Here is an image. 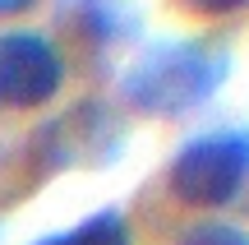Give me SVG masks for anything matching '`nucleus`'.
Returning <instances> with one entry per match:
<instances>
[{
  "label": "nucleus",
  "mask_w": 249,
  "mask_h": 245,
  "mask_svg": "<svg viewBox=\"0 0 249 245\" xmlns=\"http://www.w3.org/2000/svg\"><path fill=\"white\" fill-rule=\"evenodd\" d=\"M231 51L217 37H161L148 42L120 74V97L152 120H180L222 93Z\"/></svg>",
  "instance_id": "f257e3e1"
},
{
  "label": "nucleus",
  "mask_w": 249,
  "mask_h": 245,
  "mask_svg": "<svg viewBox=\"0 0 249 245\" xmlns=\"http://www.w3.org/2000/svg\"><path fill=\"white\" fill-rule=\"evenodd\" d=\"M249 185V130H208L180 144L166 167V190L185 208H226Z\"/></svg>",
  "instance_id": "f03ea898"
},
{
  "label": "nucleus",
  "mask_w": 249,
  "mask_h": 245,
  "mask_svg": "<svg viewBox=\"0 0 249 245\" xmlns=\"http://www.w3.org/2000/svg\"><path fill=\"white\" fill-rule=\"evenodd\" d=\"M65 88V56L55 42L33 28L0 33V107L37 111Z\"/></svg>",
  "instance_id": "7ed1b4c3"
},
{
  "label": "nucleus",
  "mask_w": 249,
  "mask_h": 245,
  "mask_svg": "<svg viewBox=\"0 0 249 245\" xmlns=\"http://www.w3.org/2000/svg\"><path fill=\"white\" fill-rule=\"evenodd\" d=\"M65 19L92 46H116L124 33H134V9H124L120 0H74Z\"/></svg>",
  "instance_id": "20e7f679"
},
{
  "label": "nucleus",
  "mask_w": 249,
  "mask_h": 245,
  "mask_svg": "<svg viewBox=\"0 0 249 245\" xmlns=\"http://www.w3.org/2000/svg\"><path fill=\"white\" fill-rule=\"evenodd\" d=\"M33 245H129V222H124L120 208H102V213L55 231V236H42Z\"/></svg>",
  "instance_id": "39448f33"
},
{
  "label": "nucleus",
  "mask_w": 249,
  "mask_h": 245,
  "mask_svg": "<svg viewBox=\"0 0 249 245\" xmlns=\"http://www.w3.org/2000/svg\"><path fill=\"white\" fill-rule=\"evenodd\" d=\"M176 245H249V231L235 222H198V227L180 231Z\"/></svg>",
  "instance_id": "423d86ee"
},
{
  "label": "nucleus",
  "mask_w": 249,
  "mask_h": 245,
  "mask_svg": "<svg viewBox=\"0 0 249 245\" xmlns=\"http://www.w3.org/2000/svg\"><path fill=\"white\" fill-rule=\"evenodd\" d=\"M180 9H189V14H235V9H249V0H180Z\"/></svg>",
  "instance_id": "0eeeda50"
},
{
  "label": "nucleus",
  "mask_w": 249,
  "mask_h": 245,
  "mask_svg": "<svg viewBox=\"0 0 249 245\" xmlns=\"http://www.w3.org/2000/svg\"><path fill=\"white\" fill-rule=\"evenodd\" d=\"M33 0H0V14H18V9H28Z\"/></svg>",
  "instance_id": "6e6552de"
}]
</instances>
